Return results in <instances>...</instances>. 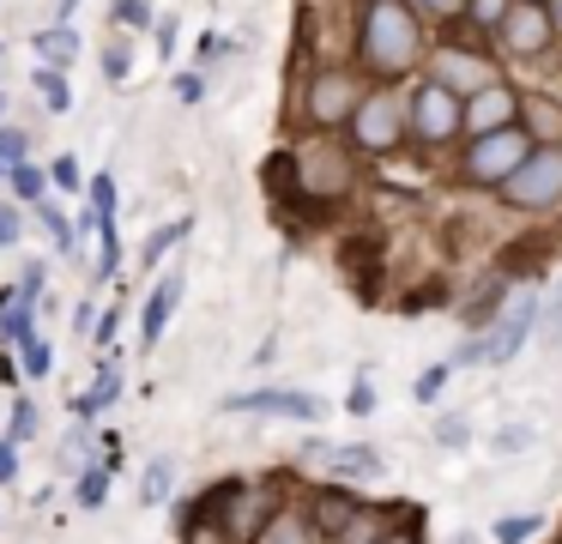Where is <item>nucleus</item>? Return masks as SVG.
<instances>
[{
    "label": "nucleus",
    "instance_id": "f257e3e1",
    "mask_svg": "<svg viewBox=\"0 0 562 544\" xmlns=\"http://www.w3.org/2000/svg\"><path fill=\"white\" fill-rule=\"evenodd\" d=\"M357 55L369 73H405L424 55V24L405 0H369L363 7V31H357Z\"/></svg>",
    "mask_w": 562,
    "mask_h": 544
},
{
    "label": "nucleus",
    "instance_id": "f03ea898",
    "mask_svg": "<svg viewBox=\"0 0 562 544\" xmlns=\"http://www.w3.org/2000/svg\"><path fill=\"white\" fill-rule=\"evenodd\" d=\"M532 152H538V145H532V133H526V127L484 133V140H472V152H465V176L484 181V188H502V181H508Z\"/></svg>",
    "mask_w": 562,
    "mask_h": 544
},
{
    "label": "nucleus",
    "instance_id": "7ed1b4c3",
    "mask_svg": "<svg viewBox=\"0 0 562 544\" xmlns=\"http://www.w3.org/2000/svg\"><path fill=\"white\" fill-rule=\"evenodd\" d=\"M502 200L520 206V212H538V206H557L562 200V152H544L538 145L508 181H502Z\"/></svg>",
    "mask_w": 562,
    "mask_h": 544
},
{
    "label": "nucleus",
    "instance_id": "20e7f679",
    "mask_svg": "<svg viewBox=\"0 0 562 544\" xmlns=\"http://www.w3.org/2000/svg\"><path fill=\"white\" fill-rule=\"evenodd\" d=\"M412 133L424 145H448L453 133H465V97H453L441 79L417 85V97H412Z\"/></svg>",
    "mask_w": 562,
    "mask_h": 544
},
{
    "label": "nucleus",
    "instance_id": "39448f33",
    "mask_svg": "<svg viewBox=\"0 0 562 544\" xmlns=\"http://www.w3.org/2000/svg\"><path fill=\"white\" fill-rule=\"evenodd\" d=\"M400 121H412V109H400V91H369L351 115V145L357 152H393L405 133Z\"/></svg>",
    "mask_w": 562,
    "mask_h": 544
},
{
    "label": "nucleus",
    "instance_id": "423d86ee",
    "mask_svg": "<svg viewBox=\"0 0 562 544\" xmlns=\"http://www.w3.org/2000/svg\"><path fill=\"white\" fill-rule=\"evenodd\" d=\"M296 193L303 200H339V193H351V157L321 140L303 145L296 152Z\"/></svg>",
    "mask_w": 562,
    "mask_h": 544
},
{
    "label": "nucleus",
    "instance_id": "0eeeda50",
    "mask_svg": "<svg viewBox=\"0 0 562 544\" xmlns=\"http://www.w3.org/2000/svg\"><path fill=\"white\" fill-rule=\"evenodd\" d=\"M532 321H538V290H520V297L496 314V333L484 338V363H490V369H502V363L520 357V345L532 338Z\"/></svg>",
    "mask_w": 562,
    "mask_h": 544
},
{
    "label": "nucleus",
    "instance_id": "6e6552de",
    "mask_svg": "<svg viewBox=\"0 0 562 544\" xmlns=\"http://www.w3.org/2000/svg\"><path fill=\"white\" fill-rule=\"evenodd\" d=\"M357 79L345 67H327V73H315V85H308V121L315 127H345V121L357 115Z\"/></svg>",
    "mask_w": 562,
    "mask_h": 544
},
{
    "label": "nucleus",
    "instance_id": "1a4fd4ad",
    "mask_svg": "<svg viewBox=\"0 0 562 544\" xmlns=\"http://www.w3.org/2000/svg\"><path fill=\"white\" fill-rule=\"evenodd\" d=\"M436 79L448 85L453 97H465V103H472L477 91H490V85H502V79H496V67H490L484 55H472L465 43H441V55H436Z\"/></svg>",
    "mask_w": 562,
    "mask_h": 544
},
{
    "label": "nucleus",
    "instance_id": "9d476101",
    "mask_svg": "<svg viewBox=\"0 0 562 544\" xmlns=\"http://www.w3.org/2000/svg\"><path fill=\"white\" fill-rule=\"evenodd\" d=\"M550 36H557V24H550V7H538V0H514V12L502 19V48L508 55H544Z\"/></svg>",
    "mask_w": 562,
    "mask_h": 544
},
{
    "label": "nucleus",
    "instance_id": "9b49d317",
    "mask_svg": "<svg viewBox=\"0 0 562 544\" xmlns=\"http://www.w3.org/2000/svg\"><path fill=\"white\" fill-rule=\"evenodd\" d=\"M514 115H520V91H508V85H490V91H477L472 103H465V133H472V140H484V133L514 127Z\"/></svg>",
    "mask_w": 562,
    "mask_h": 544
},
{
    "label": "nucleus",
    "instance_id": "f8f14e48",
    "mask_svg": "<svg viewBox=\"0 0 562 544\" xmlns=\"http://www.w3.org/2000/svg\"><path fill=\"white\" fill-rule=\"evenodd\" d=\"M520 127L532 133L544 152H562V103H557V97L526 91V97H520Z\"/></svg>",
    "mask_w": 562,
    "mask_h": 544
},
{
    "label": "nucleus",
    "instance_id": "ddd939ff",
    "mask_svg": "<svg viewBox=\"0 0 562 544\" xmlns=\"http://www.w3.org/2000/svg\"><path fill=\"white\" fill-rule=\"evenodd\" d=\"M231 411H272V418H321L315 393H284V387H267V393H236Z\"/></svg>",
    "mask_w": 562,
    "mask_h": 544
},
{
    "label": "nucleus",
    "instance_id": "4468645a",
    "mask_svg": "<svg viewBox=\"0 0 562 544\" xmlns=\"http://www.w3.org/2000/svg\"><path fill=\"white\" fill-rule=\"evenodd\" d=\"M176 302H182V273H164V285L146 297V314H139V338H146V345H158V338H164Z\"/></svg>",
    "mask_w": 562,
    "mask_h": 544
},
{
    "label": "nucleus",
    "instance_id": "2eb2a0df",
    "mask_svg": "<svg viewBox=\"0 0 562 544\" xmlns=\"http://www.w3.org/2000/svg\"><path fill=\"white\" fill-rule=\"evenodd\" d=\"M308 459H327L333 478H375V471H381L375 447H327V442H315V447H308Z\"/></svg>",
    "mask_w": 562,
    "mask_h": 544
},
{
    "label": "nucleus",
    "instance_id": "dca6fc26",
    "mask_svg": "<svg viewBox=\"0 0 562 544\" xmlns=\"http://www.w3.org/2000/svg\"><path fill=\"white\" fill-rule=\"evenodd\" d=\"M260 544H315V520L296 514V508H284V514H272V520H267Z\"/></svg>",
    "mask_w": 562,
    "mask_h": 544
},
{
    "label": "nucleus",
    "instance_id": "f3484780",
    "mask_svg": "<svg viewBox=\"0 0 562 544\" xmlns=\"http://www.w3.org/2000/svg\"><path fill=\"white\" fill-rule=\"evenodd\" d=\"M115 393H122V369H115V363H103V369H98V381H91V393H79V423H91V418H98V411L103 406H110V399Z\"/></svg>",
    "mask_w": 562,
    "mask_h": 544
},
{
    "label": "nucleus",
    "instance_id": "a211bd4d",
    "mask_svg": "<svg viewBox=\"0 0 562 544\" xmlns=\"http://www.w3.org/2000/svg\"><path fill=\"white\" fill-rule=\"evenodd\" d=\"M37 55H43V67H67V60L79 55V31H74V24H55V31H37Z\"/></svg>",
    "mask_w": 562,
    "mask_h": 544
},
{
    "label": "nucleus",
    "instance_id": "6ab92c4d",
    "mask_svg": "<svg viewBox=\"0 0 562 544\" xmlns=\"http://www.w3.org/2000/svg\"><path fill=\"white\" fill-rule=\"evenodd\" d=\"M351 520H363V508H357L345 490H327V496L315 502V526H327V532H345Z\"/></svg>",
    "mask_w": 562,
    "mask_h": 544
},
{
    "label": "nucleus",
    "instance_id": "aec40b11",
    "mask_svg": "<svg viewBox=\"0 0 562 544\" xmlns=\"http://www.w3.org/2000/svg\"><path fill=\"white\" fill-rule=\"evenodd\" d=\"M188 230H194V218H176V224L151 230V236H146V248H139V260H146V266H158L164 254L176 248V242H188Z\"/></svg>",
    "mask_w": 562,
    "mask_h": 544
},
{
    "label": "nucleus",
    "instance_id": "412c9836",
    "mask_svg": "<svg viewBox=\"0 0 562 544\" xmlns=\"http://www.w3.org/2000/svg\"><path fill=\"white\" fill-rule=\"evenodd\" d=\"M7 181H13V193H19V200H31V206L49 200V169H37V164H13V176H7Z\"/></svg>",
    "mask_w": 562,
    "mask_h": 544
},
{
    "label": "nucleus",
    "instance_id": "4be33fe9",
    "mask_svg": "<svg viewBox=\"0 0 562 544\" xmlns=\"http://www.w3.org/2000/svg\"><path fill=\"white\" fill-rule=\"evenodd\" d=\"M37 91H43V103L61 115V109H74V91H67V73L61 67H37Z\"/></svg>",
    "mask_w": 562,
    "mask_h": 544
},
{
    "label": "nucleus",
    "instance_id": "5701e85b",
    "mask_svg": "<svg viewBox=\"0 0 562 544\" xmlns=\"http://www.w3.org/2000/svg\"><path fill=\"white\" fill-rule=\"evenodd\" d=\"M465 12H472L477 31H502V19L514 12V0H465Z\"/></svg>",
    "mask_w": 562,
    "mask_h": 544
},
{
    "label": "nucleus",
    "instance_id": "b1692460",
    "mask_svg": "<svg viewBox=\"0 0 562 544\" xmlns=\"http://www.w3.org/2000/svg\"><path fill=\"white\" fill-rule=\"evenodd\" d=\"M0 333H7V338H13L19 351H25L31 338H37V333H31V302H13V309L0 314Z\"/></svg>",
    "mask_w": 562,
    "mask_h": 544
},
{
    "label": "nucleus",
    "instance_id": "393cba45",
    "mask_svg": "<svg viewBox=\"0 0 562 544\" xmlns=\"http://www.w3.org/2000/svg\"><path fill=\"white\" fill-rule=\"evenodd\" d=\"M37 218H43V224H49V236H55V242H61V248H74V242H79V230H74V218H67V212H61V206H49V200H43V206H37Z\"/></svg>",
    "mask_w": 562,
    "mask_h": 544
},
{
    "label": "nucleus",
    "instance_id": "a878e982",
    "mask_svg": "<svg viewBox=\"0 0 562 544\" xmlns=\"http://www.w3.org/2000/svg\"><path fill=\"white\" fill-rule=\"evenodd\" d=\"M170 484H176V459H151V471H146V502H164V496H170Z\"/></svg>",
    "mask_w": 562,
    "mask_h": 544
},
{
    "label": "nucleus",
    "instance_id": "bb28decb",
    "mask_svg": "<svg viewBox=\"0 0 562 544\" xmlns=\"http://www.w3.org/2000/svg\"><path fill=\"white\" fill-rule=\"evenodd\" d=\"M182 544H236L224 520H188V539Z\"/></svg>",
    "mask_w": 562,
    "mask_h": 544
},
{
    "label": "nucleus",
    "instance_id": "cd10ccee",
    "mask_svg": "<svg viewBox=\"0 0 562 544\" xmlns=\"http://www.w3.org/2000/svg\"><path fill=\"white\" fill-rule=\"evenodd\" d=\"M91 212L115 218V176H91Z\"/></svg>",
    "mask_w": 562,
    "mask_h": 544
},
{
    "label": "nucleus",
    "instance_id": "c85d7f7f",
    "mask_svg": "<svg viewBox=\"0 0 562 544\" xmlns=\"http://www.w3.org/2000/svg\"><path fill=\"white\" fill-rule=\"evenodd\" d=\"M49 181H55V188H86V176H79V157H55V164H49Z\"/></svg>",
    "mask_w": 562,
    "mask_h": 544
},
{
    "label": "nucleus",
    "instance_id": "c756f323",
    "mask_svg": "<svg viewBox=\"0 0 562 544\" xmlns=\"http://www.w3.org/2000/svg\"><path fill=\"white\" fill-rule=\"evenodd\" d=\"M103 490H110V466H98L91 478H79V502H86V508H98Z\"/></svg>",
    "mask_w": 562,
    "mask_h": 544
},
{
    "label": "nucleus",
    "instance_id": "7c9ffc66",
    "mask_svg": "<svg viewBox=\"0 0 562 544\" xmlns=\"http://www.w3.org/2000/svg\"><path fill=\"white\" fill-rule=\"evenodd\" d=\"M49 363H55V351L43 345V338H31V345H25V375H37V381H43V375H49Z\"/></svg>",
    "mask_w": 562,
    "mask_h": 544
},
{
    "label": "nucleus",
    "instance_id": "2f4dec72",
    "mask_svg": "<svg viewBox=\"0 0 562 544\" xmlns=\"http://www.w3.org/2000/svg\"><path fill=\"white\" fill-rule=\"evenodd\" d=\"M453 369H460V363H436V369H424V381H417V399H436L441 381H448Z\"/></svg>",
    "mask_w": 562,
    "mask_h": 544
},
{
    "label": "nucleus",
    "instance_id": "473e14b6",
    "mask_svg": "<svg viewBox=\"0 0 562 544\" xmlns=\"http://www.w3.org/2000/svg\"><path fill=\"white\" fill-rule=\"evenodd\" d=\"M25 435H37V406L19 399V406H13V442H25Z\"/></svg>",
    "mask_w": 562,
    "mask_h": 544
},
{
    "label": "nucleus",
    "instance_id": "72a5a7b5",
    "mask_svg": "<svg viewBox=\"0 0 562 544\" xmlns=\"http://www.w3.org/2000/svg\"><path fill=\"white\" fill-rule=\"evenodd\" d=\"M115 24H134L139 31V24H151V7L146 0H115Z\"/></svg>",
    "mask_w": 562,
    "mask_h": 544
},
{
    "label": "nucleus",
    "instance_id": "f704fd0d",
    "mask_svg": "<svg viewBox=\"0 0 562 544\" xmlns=\"http://www.w3.org/2000/svg\"><path fill=\"white\" fill-rule=\"evenodd\" d=\"M0 157L7 164H25V127H0Z\"/></svg>",
    "mask_w": 562,
    "mask_h": 544
},
{
    "label": "nucleus",
    "instance_id": "c9c22d12",
    "mask_svg": "<svg viewBox=\"0 0 562 544\" xmlns=\"http://www.w3.org/2000/svg\"><path fill=\"white\" fill-rule=\"evenodd\" d=\"M200 91H206L200 73H176V97H182V103H200Z\"/></svg>",
    "mask_w": 562,
    "mask_h": 544
},
{
    "label": "nucleus",
    "instance_id": "e433bc0d",
    "mask_svg": "<svg viewBox=\"0 0 562 544\" xmlns=\"http://www.w3.org/2000/svg\"><path fill=\"white\" fill-rule=\"evenodd\" d=\"M103 73L122 85V79H127V48H103Z\"/></svg>",
    "mask_w": 562,
    "mask_h": 544
},
{
    "label": "nucleus",
    "instance_id": "4c0bfd02",
    "mask_svg": "<svg viewBox=\"0 0 562 544\" xmlns=\"http://www.w3.org/2000/svg\"><path fill=\"white\" fill-rule=\"evenodd\" d=\"M532 526H538V520H502V526H496V539H502V544H520Z\"/></svg>",
    "mask_w": 562,
    "mask_h": 544
},
{
    "label": "nucleus",
    "instance_id": "58836bf2",
    "mask_svg": "<svg viewBox=\"0 0 562 544\" xmlns=\"http://www.w3.org/2000/svg\"><path fill=\"white\" fill-rule=\"evenodd\" d=\"M19 242V212L13 206H0V248H13Z\"/></svg>",
    "mask_w": 562,
    "mask_h": 544
},
{
    "label": "nucleus",
    "instance_id": "ea45409f",
    "mask_svg": "<svg viewBox=\"0 0 562 544\" xmlns=\"http://www.w3.org/2000/svg\"><path fill=\"white\" fill-rule=\"evenodd\" d=\"M436 442L460 447V442H465V423H460V418H441V423H436Z\"/></svg>",
    "mask_w": 562,
    "mask_h": 544
},
{
    "label": "nucleus",
    "instance_id": "a19ab883",
    "mask_svg": "<svg viewBox=\"0 0 562 544\" xmlns=\"http://www.w3.org/2000/svg\"><path fill=\"white\" fill-rule=\"evenodd\" d=\"M13 471H19V454H13V442H0V484L13 478Z\"/></svg>",
    "mask_w": 562,
    "mask_h": 544
},
{
    "label": "nucleus",
    "instance_id": "79ce46f5",
    "mask_svg": "<svg viewBox=\"0 0 562 544\" xmlns=\"http://www.w3.org/2000/svg\"><path fill=\"white\" fill-rule=\"evenodd\" d=\"M158 48H164V55L176 48V19H164V24H158Z\"/></svg>",
    "mask_w": 562,
    "mask_h": 544
},
{
    "label": "nucleus",
    "instance_id": "37998d69",
    "mask_svg": "<svg viewBox=\"0 0 562 544\" xmlns=\"http://www.w3.org/2000/svg\"><path fill=\"white\" fill-rule=\"evenodd\" d=\"M375 544H417V532H387V539H375Z\"/></svg>",
    "mask_w": 562,
    "mask_h": 544
},
{
    "label": "nucleus",
    "instance_id": "c03bdc74",
    "mask_svg": "<svg viewBox=\"0 0 562 544\" xmlns=\"http://www.w3.org/2000/svg\"><path fill=\"white\" fill-rule=\"evenodd\" d=\"M417 7H436V12H460V0H417Z\"/></svg>",
    "mask_w": 562,
    "mask_h": 544
},
{
    "label": "nucleus",
    "instance_id": "a18cd8bd",
    "mask_svg": "<svg viewBox=\"0 0 562 544\" xmlns=\"http://www.w3.org/2000/svg\"><path fill=\"white\" fill-rule=\"evenodd\" d=\"M550 24H557V31H562V0H550Z\"/></svg>",
    "mask_w": 562,
    "mask_h": 544
},
{
    "label": "nucleus",
    "instance_id": "49530a36",
    "mask_svg": "<svg viewBox=\"0 0 562 544\" xmlns=\"http://www.w3.org/2000/svg\"><path fill=\"white\" fill-rule=\"evenodd\" d=\"M7 176H13V164H7V157H0V181H7Z\"/></svg>",
    "mask_w": 562,
    "mask_h": 544
},
{
    "label": "nucleus",
    "instance_id": "de8ad7c7",
    "mask_svg": "<svg viewBox=\"0 0 562 544\" xmlns=\"http://www.w3.org/2000/svg\"><path fill=\"white\" fill-rule=\"evenodd\" d=\"M0 115H7V91H0Z\"/></svg>",
    "mask_w": 562,
    "mask_h": 544
},
{
    "label": "nucleus",
    "instance_id": "09e8293b",
    "mask_svg": "<svg viewBox=\"0 0 562 544\" xmlns=\"http://www.w3.org/2000/svg\"><path fill=\"white\" fill-rule=\"evenodd\" d=\"M538 7H550V0H538Z\"/></svg>",
    "mask_w": 562,
    "mask_h": 544
}]
</instances>
